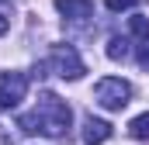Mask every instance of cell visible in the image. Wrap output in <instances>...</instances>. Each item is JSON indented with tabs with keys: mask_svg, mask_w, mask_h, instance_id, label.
Returning a JSON list of instances; mask_svg holds the SVG:
<instances>
[{
	"mask_svg": "<svg viewBox=\"0 0 149 145\" xmlns=\"http://www.w3.org/2000/svg\"><path fill=\"white\" fill-rule=\"evenodd\" d=\"M128 135L132 138H149V114H139L128 121Z\"/></svg>",
	"mask_w": 149,
	"mask_h": 145,
	"instance_id": "ba28073f",
	"label": "cell"
},
{
	"mask_svg": "<svg viewBox=\"0 0 149 145\" xmlns=\"http://www.w3.org/2000/svg\"><path fill=\"white\" fill-rule=\"evenodd\" d=\"M139 0H104V7L111 10V14H118V10H132Z\"/></svg>",
	"mask_w": 149,
	"mask_h": 145,
	"instance_id": "8fae6325",
	"label": "cell"
},
{
	"mask_svg": "<svg viewBox=\"0 0 149 145\" xmlns=\"http://www.w3.org/2000/svg\"><path fill=\"white\" fill-rule=\"evenodd\" d=\"M56 10L73 24H83V21L94 17V3L90 0H56Z\"/></svg>",
	"mask_w": 149,
	"mask_h": 145,
	"instance_id": "8992f818",
	"label": "cell"
},
{
	"mask_svg": "<svg viewBox=\"0 0 149 145\" xmlns=\"http://www.w3.org/2000/svg\"><path fill=\"white\" fill-rule=\"evenodd\" d=\"M70 124H73V110L56 93H42L35 110H28V114L17 117V128L24 135H45V138H66Z\"/></svg>",
	"mask_w": 149,
	"mask_h": 145,
	"instance_id": "6da1fadb",
	"label": "cell"
},
{
	"mask_svg": "<svg viewBox=\"0 0 149 145\" xmlns=\"http://www.w3.org/2000/svg\"><path fill=\"white\" fill-rule=\"evenodd\" d=\"M135 62H139V69L149 72V38H139V45H135Z\"/></svg>",
	"mask_w": 149,
	"mask_h": 145,
	"instance_id": "30bf717a",
	"label": "cell"
},
{
	"mask_svg": "<svg viewBox=\"0 0 149 145\" xmlns=\"http://www.w3.org/2000/svg\"><path fill=\"white\" fill-rule=\"evenodd\" d=\"M128 28H132V35H135V38H149V17H142V14L128 17Z\"/></svg>",
	"mask_w": 149,
	"mask_h": 145,
	"instance_id": "9c48e42d",
	"label": "cell"
},
{
	"mask_svg": "<svg viewBox=\"0 0 149 145\" xmlns=\"http://www.w3.org/2000/svg\"><path fill=\"white\" fill-rule=\"evenodd\" d=\"M94 100L104 110H121V107H128V100H132V86L121 76H104L94 86Z\"/></svg>",
	"mask_w": 149,
	"mask_h": 145,
	"instance_id": "7a4b0ae2",
	"label": "cell"
},
{
	"mask_svg": "<svg viewBox=\"0 0 149 145\" xmlns=\"http://www.w3.org/2000/svg\"><path fill=\"white\" fill-rule=\"evenodd\" d=\"M28 93V76L24 72H0V110L17 107Z\"/></svg>",
	"mask_w": 149,
	"mask_h": 145,
	"instance_id": "277c9868",
	"label": "cell"
},
{
	"mask_svg": "<svg viewBox=\"0 0 149 145\" xmlns=\"http://www.w3.org/2000/svg\"><path fill=\"white\" fill-rule=\"evenodd\" d=\"M128 52H132V48H128V38L114 35L111 41H108V59H111V62H125V59H128Z\"/></svg>",
	"mask_w": 149,
	"mask_h": 145,
	"instance_id": "52a82bcc",
	"label": "cell"
},
{
	"mask_svg": "<svg viewBox=\"0 0 149 145\" xmlns=\"http://www.w3.org/2000/svg\"><path fill=\"white\" fill-rule=\"evenodd\" d=\"M0 3H10V0H0Z\"/></svg>",
	"mask_w": 149,
	"mask_h": 145,
	"instance_id": "4fadbf2b",
	"label": "cell"
},
{
	"mask_svg": "<svg viewBox=\"0 0 149 145\" xmlns=\"http://www.w3.org/2000/svg\"><path fill=\"white\" fill-rule=\"evenodd\" d=\"M114 135V128L104 121V117H83V131H80V138H83V145H104L108 138Z\"/></svg>",
	"mask_w": 149,
	"mask_h": 145,
	"instance_id": "5b68a950",
	"label": "cell"
},
{
	"mask_svg": "<svg viewBox=\"0 0 149 145\" xmlns=\"http://www.w3.org/2000/svg\"><path fill=\"white\" fill-rule=\"evenodd\" d=\"M45 66L56 72V76H63V79H80V76L87 72V66H83V59L76 55L73 45H52Z\"/></svg>",
	"mask_w": 149,
	"mask_h": 145,
	"instance_id": "3957f363",
	"label": "cell"
},
{
	"mask_svg": "<svg viewBox=\"0 0 149 145\" xmlns=\"http://www.w3.org/2000/svg\"><path fill=\"white\" fill-rule=\"evenodd\" d=\"M0 35H7V17L0 14Z\"/></svg>",
	"mask_w": 149,
	"mask_h": 145,
	"instance_id": "7c38bea8",
	"label": "cell"
}]
</instances>
